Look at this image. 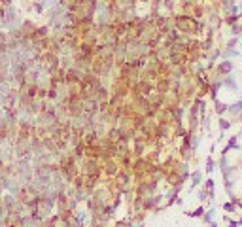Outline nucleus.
<instances>
[{"instance_id":"f257e3e1","label":"nucleus","mask_w":242,"mask_h":227,"mask_svg":"<svg viewBox=\"0 0 242 227\" xmlns=\"http://www.w3.org/2000/svg\"><path fill=\"white\" fill-rule=\"evenodd\" d=\"M174 23H176L178 30H182V32H197L199 30L197 21L193 19V17H189V15H178L174 19Z\"/></svg>"},{"instance_id":"f03ea898","label":"nucleus","mask_w":242,"mask_h":227,"mask_svg":"<svg viewBox=\"0 0 242 227\" xmlns=\"http://www.w3.org/2000/svg\"><path fill=\"white\" fill-rule=\"evenodd\" d=\"M201 182V172H195L193 174V184H199Z\"/></svg>"},{"instance_id":"7ed1b4c3","label":"nucleus","mask_w":242,"mask_h":227,"mask_svg":"<svg viewBox=\"0 0 242 227\" xmlns=\"http://www.w3.org/2000/svg\"><path fill=\"white\" fill-rule=\"evenodd\" d=\"M229 68H231V65H229V63H223V65L220 66V70H221V72H227Z\"/></svg>"}]
</instances>
